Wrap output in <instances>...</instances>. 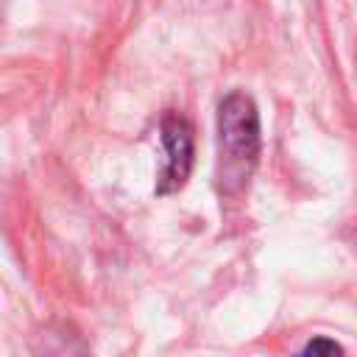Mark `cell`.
I'll return each instance as SVG.
<instances>
[{"mask_svg":"<svg viewBox=\"0 0 357 357\" xmlns=\"http://www.w3.org/2000/svg\"><path fill=\"white\" fill-rule=\"evenodd\" d=\"M259 159V114L245 92H231L218 109V165L215 184L220 195L245 190Z\"/></svg>","mask_w":357,"mask_h":357,"instance_id":"1","label":"cell"},{"mask_svg":"<svg viewBox=\"0 0 357 357\" xmlns=\"http://www.w3.org/2000/svg\"><path fill=\"white\" fill-rule=\"evenodd\" d=\"M159 131H162V145L167 151V159H165V167L159 173V181H156V192L170 195V192L181 190L190 178V170H192V128L181 114L167 112L162 117Z\"/></svg>","mask_w":357,"mask_h":357,"instance_id":"2","label":"cell"},{"mask_svg":"<svg viewBox=\"0 0 357 357\" xmlns=\"http://www.w3.org/2000/svg\"><path fill=\"white\" fill-rule=\"evenodd\" d=\"M304 354H343V346L329 340V337H312L304 346Z\"/></svg>","mask_w":357,"mask_h":357,"instance_id":"3","label":"cell"}]
</instances>
